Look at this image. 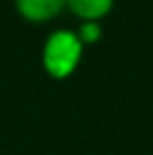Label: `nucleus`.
<instances>
[{"instance_id": "f257e3e1", "label": "nucleus", "mask_w": 153, "mask_h": 155, "mask_svg": "<svg viewBox=\"0 0 153 155\" xmlns=\"http://www.w3.org/2000/svg\"><path fill=\"white\" fill-rule=\"evenodd\" d=\"M83 43L79 41L75 29H54L45 36L41 47V65L45 74L56 81L72 77L83 58Z\"/></svg>"}, {"instance_id": "f03ea898", "label": "nucleus", "mask_w": 153, "mask_h": 155, "mask_svg": "<svg viewBox=\"0 0 153 155\" xmlns=\"http://www.w3.org/2000/svg\"><path fill=\"white\" fill-rule=\"evenodd\" d=\"M68 0H14L20 18L27 23H50L63 14Z\"/></svg>"}, {"instance_id": "7ed1b4c3", "label": "nucleus", "mask_w": 153, "mask_h": 155, "mask_svg": "<svg viewBox=\"0 0 153 155\" xmlns=\"http://www.w3.org/2000/svg\"><path fill=\"white\" fill-rule=\"evenodd\" d=\"M65 9L81 23H101L115 9V0H68Z\"/></svg>"}, {"instance_id": "20e7f679", "label": "nucleus", "mask_w": 153, "mask_h": 155, "mask_svg": "<svg viewBox=\"0 0 153 155\" xmlns=\"http://www.w3.org/2000/svg\"><path fill=\"white\" fill-rule=\"evenodd\" d=\"M75 31H77L79 41L83 43V47L97 45V43L104 38V27H101V23H79V27H77Z\"/></svg>"}]
</instances>
